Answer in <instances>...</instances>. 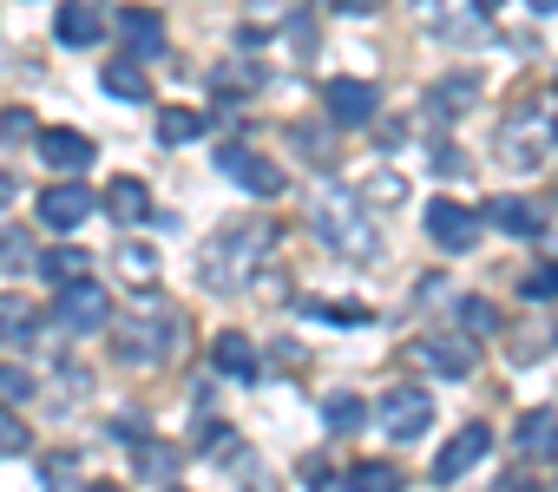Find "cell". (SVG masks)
I'll list each match as a JSON object with an SVG mask.
<instances>
[{
  "mask_svg": "<svg viewBox=\"0 0 558 492\" xmlns=\"http://www.w3.org/2000/svg\"><path fill=\"white\" fill-rule=\"evenodd\" d=\"M263 250H269V223H256V217H243V223L217 230V236H210V250H204V270H197V276H204V290H236Z\"/></svg>",
  "mask_w": 558,
  "mask_h": 492,
  "instance_id": "cell-1",
  "label": "cell"
},
{
  "mask_svg": "<svg viewBox=\"0 0 558 492\" xmlns=\"http://www.w3.org/2000/svg\"><path fill=\"white\" fill-rule=\"evenodd\" d=\"M558 151V112L551 106H519L506 125H499V158L512 171H545Z\"/></svg>",
  "mask_w": 558,
  "mask_h": 492,
  "instance_id": "cell-2",
  "label": "cell"
},
{
  "mask_svg": "<svg viewBox=\"0 0 558 492\" xmlns=\"http://www.w3.org/2000/svg\"><path fill=\"white\" fill-rule=\"evenodd\" d=\"M171 348H178V316L171 309H138V316L112 322V355L125 368H158V361H171Z\"/></svg>",
  "mask_w": 558,
  "mask_h": 492,
  "instance_id": "cell-3",
  "label": "cell"
},
{
  "mask_svg": "<svg viewBox=\"0 0 558 492\" xmlns=\"http://www.w3.org/2000/svg\"><path fill=\"white\" fill-rule=\"evenodd\" d=\"M316 230L336 243V250H349V257H375V230H368V217L355 210V197H323L316 204Z\"/></svg>",
  "mask_w": 558,
  "mask_h": 492,
  "instance_id": "cell-4",
  "label": "cell"
},
{
  "mask_svg": "<svg viewBox=\"0 0 558 492\" xmlns=\"http://www.w3.org/2000/svg\"><path fill=\"white\" fill-rule=\"evenodd\" d=\"M106 316H112V303H106V290H99L93 276H80V283L53 290V322H60V329H73V335H93Z\"/></svg>",
  "mask_w": 558,
  "mask_h": 492,
  "instance_id": "cell-5",
  "label": "cell"
},
{
  "mask_svg": "<svg viewBox=\"0 0 558 492\" xmlns=\"http://www.w3.org/2000/svg\"><path fill=\"white\" fill-rule=\"evenodd\" d=\"M368 420H381L395 440H414V433H427L434 401H427L421 388H388V394H381V407H368Z\"/></svg>",
  "mask_w": 558,
  "mask_h": 492,
  "instance_id": "cell-6",
  "label": "cell"
},
{
  "mask_svg": "<svg viewBox=\"0 0 558 492\" xmlns=\"http://www.w3.org/2000/svg\"><path fill=\"white\" fill-rule=\"evenodd\" d=\"M427 236L440 243V250H473L480 243V210H466V204H453V197H434L427 204Z\"/></svg>",
  "mask_w": 558,
  "mask_h": 492,
  "instance_id": "cell-7",
  "label": "cell"
},
{
  "mask_svg": "<svg viewBox=\"0 0 558 492\" xmlns=\"http://www.w3.org/2000/svg\"><path fill=\"white\" fill-rule=\"evenodd\" d=\"M217 171L230 184H243L250 197H283V171H276L269 158H256V151H243V145H223L217 151Z\"/></svg>",
  "mask_w": 558,
  "mask_h": 492,
  "instance_id": "cell-8",
  "label": "cell"
},
{
  "mask_svg": "<svg viewBox=\"0 0 558 492\" xmlns=\"http://www.w3.org/2000/svg\"><path fill=\"white\" fill-rule=\"evenodd\" d=\"M414 361L434 368V374H447V381H466V374L480 368V348H473L466 335H421V342H414Z\"/></svg>",
  "mask_w": 558,
  "mask_h": 492,
  "instance_id": "cell-9",
  "label": "cell"
},
{
  "mask_svg": "<svg viewBox=\"0 0 558 492\" xmlns=\"http://www.w3.org/2000/svg\"><path fill=\"white\" fill-rule=\"evenodd\" d=\"M486 446H493V433H486L480 420H473V427H460V433L440 446V459H434V485H460V479L486 459Z\"/></svg>",
  "mask_w": 558,
  "mask_h": 492,
  "instance_id": "cell-10",
  "label": "cell"
},
{
  "mask_svg": "<svg viewBox=\"0 0 558 492\" xmlns=\"http://www.w3.org/2000/svg\"><path fill=\"white\" fill-rule=\"evenodd\" d=\"M329 119L342 125V132H355V125H375V106H381V93L368 86V79H329Z\"/></svg>",
  "mask_w": 558,
  "mask_h": 492,
  "instance_id": "cell-11",
  "label": "cell"
},
{
  "mask_svg": "<svg viewBox=\"0 0 558 492\" xmlns=\"http://www.w3.org/2000/svg\"><path fill=\"white\" fill-rule=\"evenodd\" d=\"M93 210H99V197H93L86 184H53V190H40V223H47V230H60V236H66V230H80Z\"/></svg>",
  "mask_w": 558,
  "mask_h": 492,
  "instance_id": "cell-12",
  "label": "cell"
},
{
  "mask_svg": "<svg viewBox=\"0 0 558 492\" xmlns=\"http://www.w3.org/2000/svg\"><path fill=\"white\" fill-rule=\"evenodd\" d=\"M40 158H47V171H60V177H80V171L99 158V145H93L86 132H66V125H53V132H40Z\"/></svg>",
  "mask_w": 558,
  "mask_h": 492,
  "instance_id": "cell-13",
  "label": "cell"
},
{
  "mask_svg": "<svg viewBox=\"0 0 558 492\" xmlns=\"http://www.w3.org/2000/svg\"><path fill=\"white\" fill-rule=\"evenodd\" d=\"M512 453L519 459H558V414L551 407H532L512 420Z\"/></svg>",
  "mask_w": 558,
  "mask_h": 492,
  "instance_id": "cell-14",
  "label": "cell"
},
{
  "mask_svg": "<svg viewBox=\"0 0 558 492\" xmlns=\"http://www.w3.org/2000/svg\"><path fill=\"white\" fill-rule=\"evenodd\" d=\"M53 34H60V47H99V34H106V8H99V0H60Z\"/></svg>",
  "mask_w": 558,
  "mask_h": 492,
  "instance_id": "cell-15",
  "label": "cell"
},
{
  "mask_svg": "<svg viewBox=\"0 0 558 492\" xmlns=\"http://www.w3.org/2000/svg\"><path fill=\"white\" fill-rule=\"evenodd\" d=\"M99 86H106L112 99H125V106H145V99H151V73H145L132 53L106 60V66H99Z\"/></svg>",
  "mask_w": 558,
  "mask_h": 492,
  "instance_id": "cell-16",
  "label": "cell"
},
{
  "mask_svg": "<svg viewBox=\"0 0 558 492\" xmlns=\"http://www.w3.org/2000/svg\"><path fill=\"white\" fill-rule=\"evenodd\" d=\"M119 40H125L132 60H151V53L165 47V21H158L151 8H125V14H119Z\"/></svg>",
  "mask_w": 558,
  "mask_h": 492,
  "instance_id": "cell-17",
  "label": "cell"
},
{
  "mask_svg": "<svg viewBox=\"0 0 558 492\" xmlns=\"http://www.w3.org/2000/svg\"><path fill=\"white\" fill-rule=\"evenodd\" d=\"M210 361H217L230 381H256V342H250L243 329H223V335L210 342Z\"/></svg>",
  "mask_w": 558,
  "mask_h": 492,
  "instance_id": "cell-18",
  "label": "cell"
},
{
  "mask_svg": "<svg viewBox=\"0 0 558 492\" xmlns=\"http://www.w3.org/2000/svg\"><path fill=\"white\" fill-rule=\"evenodd\" d=\"M480 223H493V230H506V236H538V230H545V217H538L525 197H493Z\"/></svg>",
  "mask_w": 558,
  "mask_h": 492,
  "instance_id": "cell-19",
  "label": "cell"
},
{
  "mask_svg": "<svg viewBox=\"0 0 558 492\" xmlns=\"http://www.w3.org/2000/svg\"><path fill=\"white\" fill-rule=\"evenodd\" d=\"M106 210H112L119 223H145V217H151V190H145V177H112V184H106Z\"/></svg>",
  "mask_w": 558,
  "mask_h": 492,
  "instance_id": "cell-20",
  "label": "cell"
},
{
  "mask_svg": "<svg viewBox=\"0 0 558 492\" xmlns=\"http://www.w3.org/2000/svg\"><path fill=\"white\" fill-rule=\"evenodd\" d=\"M204 86H210V93H256V86H263V66H256V60H223V66L204 73Z\"/></svg>",
  "mask_w": 558,
  "mask_h": 492,
  "instance_id": "cell-21",
  "label": "cell"
},
{
  "mask_svg": "<svg viewBox=\"0 0 558 492\" xmlns=\"http://www.w3.org/2000/svg\"><path fill=\"white\" fill-rule=\"evenodd\" d=\"M204 125H210V119H204L197 106H158V138H165V145H191Z\"/></svg>",
  "mask_w": 558,
  "mask_h": 492,
  "instance_id": "cell-22",
  "label": "cell"
},
{
  "mask_svg": "<svg viewBox=\"0 0 558 492\" xmlns=\"http://www.w3.org/2000/svg\"><path fill=\"white\" fill-rule=\"evenodd\" d=\"M401 485H408V472L388 466V459H362V466H349V492H401Z\"/></svg>",
  "mask_w": 558,
  "mask_h": 492,
  "instance_id": "cell-23",
  "label": "cell"
},
{
  "mask_svg": "<svg viewBox=\"0 0 558 492\" xmlns=\"http://www.w3.org/2000/svg\"><path fill=\"white\" fill-rule=\"evenodd\" d=\"M86 263H93L86 250H47V257H34V270H40V276L53 283V290H66V283H80V276H86Z\"/></svg>",
  "mask_w": 558,
  "mask_h": 492,
  "instance_id": "cell-24",
  "label": "cell"
},
{
  "mask_svg": "<svg viewBox=\"0 0 558 492\" xmlns=\"http://www.w3.org/2000/svg\"><path fill=\"white\" fill-rule=\"evenodd\" d=\"M323 420H329V433H362L368 427V401L362 394H329Z\"/></svg>",
  "mask_w": 558,
  "mask_h": 492,
  "instance_id": "cell-25",
  "label": "cell"
},
{
  "mask_svg": "<svg viewBox=\"0 0 558 492\" xmlns=\"http://www.w3.org/2000/svg\"><path fill=\"white\" fill-rule=\"evenodd\" d=\"M40 322H34V303H21V296H0V342H27Z\"/></svg>",
  "mask_w": 558,
  "mask_h": 492,
  "instance_id": "cell-26",
  "label": "cell"
},
{
  "mask_svg": "<svg viewBox=\"0 0 558 492\" xmlns=\"http://www.w3.org/2000/svg\"><path fill=\"white\" fill-rule=\"evenodd\" d=\"M310 316H329L336 329H362V322H375L368 303H310Z\"/></svg>",
  "mask_w": 558,
  "mask_h": 492,
  "instance_id": "cell-27",
  "label": "cell"
},
{
  "mask_svg": "<svg viewBox=\"0 0 558 492\" xmlns=\"http://www.w3.org/2000/svg\"><path fill=\"white\" fill-rule=\"evenodd\" d=\"M460 329H473V335H493V329H499V309H493L486 296H466V303H460Z\"/></svg>",
  "mask_w": 558,
  "mask_h": 492,
  "instance_id": "cell-28",
  "label": "cell"
},
{
  "mask_svg": "<svg viewBox=\"0 0 558 492\" xmlns=\"http://www.w3.org/2000/svg\"><path fill=\"white\" fill-rule=\"evenodd\" d=\"M119 263H125V276H132V283H151V276H158V250H145V243H125Z\"/></svg>",
  "mask_w": 558,
  "mask_h": 492,
  "instance_id": "cell-29",
  "label": "cell"
},
{
  "mask_svg": "<svg viewBox=\"0 0 558 492\" xmlns=\"http://www.w3.org/2000/svg\"><path fill=\"white\" fill-rule=\"evenodd\" d=\"M519 296H525V303H551V296H558V263H545V270H532V276L519 283Z\"/></svg>",
  "mask_w": 558,
  "mask_h": 492,
  "instance_id": "cell-30",
  "label": "cell"
},
{
  "mask_svg": "<svg viewBox=\"0 0 558 492\" xmlns=\"http://www.w3.org/2000/svg\"><path fill=\"white\" fill-rule=\"evenodd\" d=\"M34 394V374L27 368H0V407H14V401H27Z\"/></svg>",
  "mask_w": 558,
  "mask_h": 492,
  "instance_id": "cell-31",
  "label": "cell"
},
{
  "mask_svg": "<svg viewBox=\"0 0 558 492\" xmlns=\"http://www.w3.org/2000/svg\"><path fill=\"white\" fill-rule=\"evenodd\" d=\"M21 263H34V250H27V236H14V230H0V270H21Z\"/></svg>",
  "mask_w": 558,
  "mask_h": 492,
  "instance_id": "cell-32",
  "label": "cell"
},
{
  "mask_svg": "<svg viewBox=\"0 0 558 492\" xmlns=\"http://www.w3.org/2000/svg\"><path fill=\"white\" fill-rule=\"evenodd\" d=\"M0 138H8V145H14V138H34V112H21V106L0 112Z\"/></svg>",
  "mask_w": 558,
  "mask_h": 492,
  "instance_id": "cell-33",
  "label": "cell"
},
{
  "mask_svg": "<svg viewBox=\"0 0 558 492\" xmlns=\"http://www.w3.org/2000/svg\"><path fill=\"white\" fill-rule=\"evenodd\" d=\"M138 466H145V479H165V472H171V446H145Z\"/></svg>",
  "mask_w": 558,
  "mask_h": 492,
  "instance_id": "cell-34",
  "label": "cell"
},
{
  "mask_svg": "<svg viewBox=\"0 0 558 492\" xmlns=\"http://www.w3.org/2000/svg\"><path fill=\"white\" fill-rule=\"evenodd\" d=\"M0 453H27V427L0 414Z\"/></svg>",
  "mask_w": 558,
  "mask_h": 492,
  "instance_id": "cell-35",
  "label": "cell"
},
{
  "mask_svg": "<svg viewBox=\"0 0 558 492\" xmlns=\"http://www.w3.org/2000/svg\"><path fill=\"white\" fill-rule=\"evenodd\" d=\"M434 171H440V177H460V171H466V158H460V151H440V158H434Z\"/></svg>",
  "mask_w": 558,
  "mask_h": 492,
  "instance_id": "cell-36",
  "label": "cell"
},
{
  "mask_svg": "<svg viewBox=\"0 0 558 492\" xmlns=\"http://www.w3.org/2000/svg\"><path fill=\"white\" fill-rule=\"evenodd\" d=\"M329 8H342V14H375L381 0H329Z\"/></svg>",
  "mask_w": 558,
  "mask_h": 492,
  "instance_id": "cell-37",
  "label": "cell"
},
{
  "mask_svg": "<svg viewBox=\"0 0 558 492\" xmlns=\"http://www.w3.org/2000/svg\"><path fill=\"white\" fill-rule=\"evenodd\" d=\"M493 492H532V485H525V479L512 472V479H506V485H493Z\"/></svg>",
  "mask_w": 558,
  "mask_h": 492,
  "instance_id": "cell-38",
  "label": "cell"
},
{
  "mask_svg": "<svg viewBox=\"0 0 558 492\" xmlns=\"http://www.w3.org/2000/svg\"><path fill=\"white\" fill-rule=\"evenodd\" d=\"M525 8H532V14H558V0H525Z\"/></svg>",
  "mask_w": 558,
  "mask_h": 492,
  "instance_id": "cell-39",
  "label": "cell"
},
{
  "mask_svg": "<svg viewBox=\"0 0 558 492\" xmlns=\"http://www.w3.org/2000/svg\"><path fill=\"white\" fill-rule=\"evenodd\" d=\"M8 197H14V177H8V171H0V204H8Z\"/></svg>",
  "mask_w": 558,
  "mask_h": 492,
  "instance_id": "cell-40",
  "label": "cell"
},
{
  "mask_svg": "<svg viewBox=\"0 0 558 492\" xmlns=\"http://www.w3.org/2000/svg\"><path fill=\"white\" fill-rule=\"evenodd\" d=\"M493 8H499V0H473V14H493Z\"/></svg>",
  "mask_w": 558,
  "mask_h": 492,
  "instance_id": "cell-41",
  "label": "cell"
},
{
  "mask_svg": "<svg viewBox=\"0 0 558 492\" xmlns=\"http://www.w3.org/2000/svg\"><path fill=\"white\" fill-rule=\"evenodd\" d=\"M86 492H119V485H86Z\"/></svg>",
  "mask_w": 558,
  "mask_h": 492,
  "instance_id": "cell-42",
  "label": "cell"
},
{
  "mask_svg": "<svg viewBox=\"0 0 558 492\" xmlns=\"http://www.w3.org/2000/svg\"><path fill=\"white\" fill-rule=\"evenodd\" d=\"M165 492H178V485H165Z\"/></svg>",
  "mask_w": 558,
  "mask_h": 492,
  "instance_id": "cell-43",
  "label": "cell"
}]
</instances>
